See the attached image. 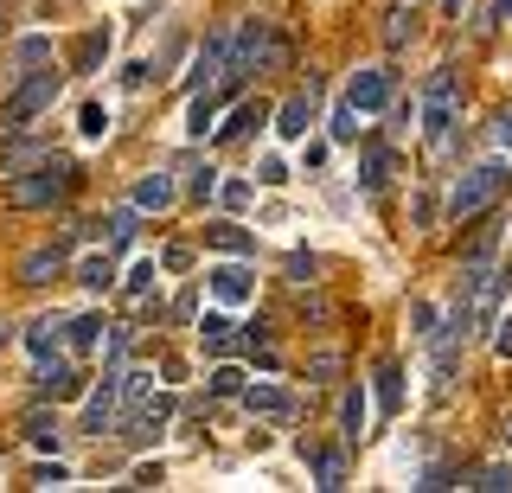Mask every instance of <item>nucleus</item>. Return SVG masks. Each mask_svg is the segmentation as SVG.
Wrapping results in <instances>:
<instances>
[{
	"mask_svg": "<svg viewBox=\"0 0 512 493\" xmlns=\"http://www.w3.org/2000/svg\"><path fill=\"white\" fill-rule=\"evenodd\" d=\"M506 180H512V173H506L500 161H480V167H468L455 186H448V218H455V225H468V218H480L493 199L506 193Z\"/></svg>",
	"mask_w": 512,
	"mask_h": 493,
	"instance_id": "20e7f679",
	"label": "nucleus"
},
{
	"mask_svg": "<svg viewBox=\"0 0 512 493\" xmlns=\"http://www.w3.org/2000/svg\"><path fill=\"white\" fill-rule=\"evenodd\" d=\"M410 33H416V13H410V7H391V13H384V45H391V52H397Z\"/></svg>",
	"mask_w": 512,
	"mask_h": 493,
	"instance_id": "c85d7f7f",
	"label": "nucleus"
},
{
	"mask_svg": "<svg viewBox=\"0 0 512 493\" xmlns=\"http://www.w3.org/2000/svg\"><path fill=\"white\" fill-rule=\"evenodd\" d=\"M77 282H84V289H116V250H96V257H84L77 263Z\"/></svg>",
	"mask_w": 512,
	"mask_h": 493,
	"instance_id": "412c9836",
	"label": "nucleus"
},
{
	"mask_svg": "<svg viewBox=\"0 0 512 493\" xmlns=\"http://www.w3.org/2000/svg\"><path fill=\"white\" fill-rule=\"evenodd\" d=\"M493 346H500V353L512 359V321H500V333H493Z\"/></svg>",
	"mask_w": 512,
	"mask_h": 493,
	"instance_id": "de8ad7c7",
	"label": "nucleus"
},
{
	"mask_svg": "<svg viewBox=\"0 0 512 493\" xmlns=\"http://www.w3.org/2000/svg\"><path fill=\"white\" fill-rule=\"evenodd\" d=\"M167 314H173V321H199V301H192V295H180V301H173Z\"/></svg>",
	"mask_w": 512,
	"mask_h": 493,
	"instance_id": "a18cd8bd",
	"label": "nucleus"
},
{
	"mask_svg": "<svg viewBox=\"0 0 512 493\" xmlns=\"http://www.w3.org/2000/svg\"><path fill=\"white\" fill-rule=\"evenodd\" d=\"M186 263H192L186 244H167V250H160V269H186Z\"/></svg>",
	"mask_w": 512,
	"mask_h": 493,
	"instance_id": "37998d69",
	"label": "nucleus"
},
{
	"mask_svg": "<svg viewBox=\"0 0 512 493\" xmlns=\"http://www.w3.org/2000/svg\"><path fill=\"white\" fill-rule=\"evenodd\" d=\"M58 276H71V237H58V244H39V250H26L20 257V289H45V282H58Z\"/></svg>",
	"mask_w": 512,
	"mask_h": 493,
	"instance_id": "0eeeda50",
	"label": "nucleus"
},
{
	"mask_svg": "<svg viewBox=\"0 0 512 493\" xmlns=\"http://www.w3.org/2000/svg\"><path fill=\"white\" fill-rule=\"evenodd\" d=\"M333 141H359V109H352V103L333 109Z\"/></svg>",
	"mask_w": 512,
	"mask_h": 493,
	"instance_id": "72a5a7b5",
	"label": "nucleus"
},
{
	"mask_svg": "<svg viewBox=\"0 0 512 493\" xmlns=\"http://www.w3.org/2000/svg\"><path fill=\"white\" fill-rule=\"evenodd\" d=\"M410 321H416V333H423V340H436V308H429V301H416Z\"/></svg>",
	"mask_w": 512,
	"mask_h": 493,
	"instance_id": "ea45409f",
	"label": "nucleus"
},
{
	"mask_svg": "<svg viewBox=\"0 0 512 493\" xmlns=\"http://www.w3.org/2000/svg\"><path fill=\"white\" fill-rule=\"evenodd\" d=\"M244 410L263 423H295L301 417V397L282 391V385H244Z\"/></svg>",
	"mask_w": 512,
	"mask_h": 493,
	"instance_id": "9b49d317",
	"label": "nucleus"
},
{
	"mask_svg": "<svg viewBox=\"0 0 512 493\" xmlns=\"http://www.w3.org/2000/svg\"><path fill=\"white\" fill-rule=\"evenodd\" d=\"M333 372H340V353H314L308 359V378H314V385H327Z\"/></svg>",
	"mask_w": 512,
	"mask_h": 493,
	"instance_id": "e433bc0d",
	"label": "nucleus"
},
{
	"mask_svg": "<svg viewBox=\"0 0 512 493\" xmlns=\"http://www.w3.org/2000/svg\"><path fill=\"white\" fill-rule=\"evenodd\" d=\"M391 186V148H365L359 154V193H384Z\"/></svg>",
	"mask_w": 512,
	"mask_h": 493,
	"instance_id": "aec40b11",
	"label": "nucleus"
},
{
	"mask_svg": "<svg viewBox=\"0 0 512 493\" xmlns=\"http://www.w3.org/2000/svg\"><path fill=\"white\" fill-rule=\"evenodd\" d=\"M256 122H269V103H237V116L224 122V129H212V141H244Z\"/></svg>",
	"mask_w": 512,
	"mask_h": 493,
	"instance_id": "5701e85b",
	"label": "nucleus"
},
{
	"mask_svg": "<svg viewBox=\"0 0 512 493\" xmlns=\"http://www.w3.org/2000/svg\"><path fill=\"white\" fill-rule=\"evenodd\" d=\"M45 58H52V39H20V45H13V65H20V77L39 71Z\"/></svg>",
	"mask_w": 512,
	"mask_h": 493,
	"instance_id": "cd10ccee",
	"label": "nucleus"
},
{
	"mask_svg": "<svg viewBox=\"0 0 512 493\" xmlns=\"http://www.w3.org/2000/svg\"><path fill=\"white\" fill-rule=\"evenodd\" d=\"M128 487H160V461H141V468L128 474Z\"/></svg>",
	"mask_w": 512,
	"mask_h": 493,
	"instance_id": "79ce46f5",
	"label": "nucleus"
},
{
	"mask_svg": "<svg viewBox=\"0 0 512 493\" xmlns=\"http://www.w3.org/2000/svg\"><path fill=\"white\" fill-rule=\"evenodd\" d=\"M103 58H109V26H96V33H84V39H77V52H71V71H96V65H103Z\"/></svg>",
	"mask_w": 512,
	"mask_h": 493,
	"instance_id": "4be33fe9",
	"label": "nucleus"
},
{
	"mask_svg": "<svg viewBox=\"0 0 512 493\" xmlns=\"http://www.w3.org/2000/svg\"><path fill=\"white\" fill-rule=\"evenodd\" d=\"M7 346H13V321H0V353H7Z\"/></svg>",
	"mask_w": 512,
	"mask_h": 493,
	"instance_id": "3c124183",
	"label": "nucleus"
},
{
	"mask_svg": "<svg viewBox=\"0 0 512 493\" xmlns=\"http://www.w3.org/2000/svg\"><path fill=\"white\" fill-rule=\"evenodd\" d=\"M7 26H13V0H0V39H7Z\"/></svg>",
	"mask_w": 512,
	"mask_h": 493,
	"instance_id": "09e8293b",
	"label": "nucleus"
},
{
	"mask_svg": "<svg viewBox=\"0 0 512 493\" xmlns=\"http://www.w3.org/2000/svg\"><path fill=\"white\" fill-rule=\"evenodd\" d=\"M288 65V39L276 33V20H237L231 33V71L237 77H263Z\"/></svg>",
	"mask_w": 512,
	"mask_h": 493,
	"instance_id": "7ed1b4c3",
	"label": "nucleus"
},
{
	"mask_svg": "<svg viewBox=\"0 0 512 493\" xmlns=\"http://www.w3.org/2000/svg\"><path fill=\"white\" fill-rule=\"evenodd\" d=\"M397 404H404V372H397V365L384 359V365H378V410H384V417H391Z\"/></svg>",
	"mask_w": 512,
	"mask_h": 493,
	"instance_id": "a878e982",
	"label": "nucleus"
},
{
	"mask_svg": "<svg viewBox=\"0 0 512 493\" xmlns=\"http://www.w3.org/2000/svg\"><path fill=\"white\" fill-rule=\"evenodd\" d=\"M314 122H320V77H308V90H301V97H288V103L276 109V135H282V141H308Z\"/></svg>",
	"mask_w": 512,
	"mask_h": 493,
	"instance_id": "1a4fd4ad",
	"label": "nucleus"
},
{
	"mask_svg": "<svg viewBox=\"0 0 512 493\" xmlns=\"http://www.w3.org/2000/svg\"><path fill=\"white\" fill-rule=\"evenodd\" d=\"M391 97H397V71H391V65H365V71H352L346 103L359 109V116H378V109H391Z\"/></svg>",
	"mask_w": 512,
	"mask_h": 493,
	"instance_id": "423d86ee",
	"label": "nucleus"
},
{
	"mask_svg": "<svg viewBox=\"0 0 512 493\" xmlns=\"http://www.w3.org/2000/svg\"><path fill=\"white\" fill-rule=\"evenodd\" d=\"M493 148H512V109H500V122H493Z\"/></svg>",
	"mask_w": 512,
	"mask_h": 493,
	"instance_id": "c03bdc74",
	"label": "nucleus"
},
{
	"mask_svg": "<svg viewBox=\"0 0 512 493\" xmlns=\"http://www.w3.org/2000/svg\"><path fill=\"white\" fill-rule=\"evenodd\" d=\"M148 289H154V263H141L135 276H128V295H135V301H148Z\"/></svg>",
	"mask_w": 512,
	"mask_h": 493,
	"instance_id": "a19ab883",
	"label": "nucleus"
},
{
	"mask_svg": "<svg viewBox=\"0 0 512 493\" xmlns=\"http://www.w3.org/2000/svg\"><path fill=\"white\" fill-rule=\"evenodd\" d=\"M173 199H180L173 173H141V180H135V212H167Z\"/></svg>",
	"mask_w": 512,
	"mask_h": 493,
	"instance_id": "f3484780",
	"label": "nucleus"
},
{
	"mask_svg": "<svg viewBox=\"0 0 512 493\" xmlns=\"http://www.w3.org/2000/svg\"><path fill=\"white\" fill-rule=\"evenodd\" d=\"M116 410H122V372L103 378V391L84 397V429L90 436H103V429H116Z\"/></svg>",
	"mask_w": 512,
	"mask_h": 493,
	"instance_id": "f8f14e48",
	"label": "nucleus"
},
{
	"mask_svg": "<svg viewBox=\"0 0 512 493\" xmlns=\"http://www.w3.org/2000/svg\"><path fill=\"white\" fill-rule=\"evenodd\" d=\"M455 122H461V84H455V65H442L423 84V135H429V148H448Z\"/></svg>",
	"mask_w": 512,
	"mask_h": 493,
	"instance_id": "39448f33",
	"label": "nucleus"
},
{
	"mask_svg": "<svg viewBox=\"0 0 512 493\" xmlns=\"http://www.w3.org/2000/svg\"><path fill=\"white\" fill-rule=\"evenodd\" d=\"M500 442H506V449H512V417H506V423H500Z\"/></svg>",
	"mask_w": 512,
	"mask_h": 493,
	"instance_id": "603ef678",
	"label": "nucleus"
},
{
	"mask_svg": "<svg viewBox=\"0 0 512 493\" xmlns=\"http://www.w3.org/2000/svg\"><path fill=\"white\" fill-rule=\"evenodd\" d=\"M301 461H314V487H327V493L346 487V455L340 449H308V442H301Z\"/></svg>",
	"mask_w": 512,
	"mask_h": 493,
	"instance_id": "a211bd4d",
	"label": "nucleus"
},
{
	"mask_svg": "<svg viewBox=\"0 0 512 493\" xmlns=\"http://www.w3.org/2000/svg\"><path fill=\"white\" fill-rule=\"evenodd\" d=\"M103 225H109V231H103V250H128V244H135V231H141V225H135V205H116Z\"/></svg>",
	"mask_w": 512,
	"mask_h": 493,
	"instance_id": "393cba45",
	"label": "nucleus"
},
{
	"mask_svg": "<svg viewBox=\"0 0 512 493\" xmlns=\"http://www.w3.org/2000/svg\"><path fill=\"white\" fill-rule=\"evenodd\" d=\"M212 295L224 301V308H244V301L256 295V276L244 269V257H231V263H218V269H212Z\"/></svg>",
	"mask_w": 512,
	"mask_h": 493,
	"instance_id": "ddd939ff",
	"label": "nucleus"
},
{
	"mask_svg": "<svg viewBox=\"0 0 512 493\" xmlns=\"http://www.w3.org/2000/svg\"><path fill=\"white\" fill-rule=\"evenodd\" d=\"M103 314H77V321H64V346H77V353H90V346H103Z\"/></svg>",
	"mask_w": 512,
	"mask_h": 493,
	"instance_id": "b1692460",
	"label": "nucleus"
},
{
	"mask_svg": "<svg viewBox=\"0 0 512 493\" xmlns=\"http://www.w3.org/2000/svg\"><path fill=\"white\" fill-rule=\"evenodd\" d=\"M199 340H205V353H212V359H231L237 346H244V333H237L231 314H199Z\"/></svg>",
	"mask_w": 512,
	"mask_h": 493,
	"instance_id": "2eb2a0df",
	"label": "nucleus"
},
{
	"mask_svg": "<svg viewBox=\"0 0 512 493\" xmlns=\"http://www.w3.org/2000/svg\"><path fill=\"white\" fill-rule=\"evenodd\" d=\"M301 167H327V141H308V148H301Z\"/></svg>",
	"mask_w": 512,
	"mask_h": 493,
	"instance_id": "49530a36",
	"label": "nucleus"
},
{
	"mask_svg": "<svg viewBox=\"0 0 512 493\" xmlns=\"http://www.w3.org/2000/svg\"><path fill=\"white\" fill-rule=\"evenodd\" d=\"M77 180H84V167L71 161V154H39L32 167H20L7 180V205L13 212H52L77 193Z\"/></svg>",
	"mask_w": 512,
	"mask_h": 493,
	"instance_id": "f257e3e1",
	"label": "nucleus"
},
{
	"mask_svg": "<svg viewBox=\"0 0 512 493\" xmlns=\"http://www.w3.org/2000/svg\"><path fill=\"white\" fill-rule=\"evenodd\" d=\"M212 397H244V372H237V365H212Z\"/></svg>",
	"mask_w": 512,
	"mask_h": 493,
	"instance_id": "c756f323",
	"label": "nucleus"
},
{
	"mask_svg": "<svg viewBox=\"0 0 512 493\" xmlns=\"http://www.w3.org/2000/svg\"><path fill=\"white\" fill-rule=\"evenodd\" d=\"M218 199H224V212H244V205H250V180H224Z\"/></svg>",
	"mask_w": 512,
	"mask_h": 493,
	"instance_id": "f704fd0d",
	"label": "nucleus"
},
{
	"mask_svg": "<svg viewBox=\"0 0 512 493\" xmlns=\"http://www.w3.org/2000/svg\"><path fill=\"white\" fill-rule=\"evenodd\" d=\"M167 423H173V397L167 391H160V397H135V404H128V417H122V436L135 442V449H148Z\"/></svg>",
	"mask_w": 512,
	"mask_h": 493,
	"instance_id": "6e6552de",
	"label": "nucleus"
},
{
	"mask_svg": "<svg viewBox=\"0 0 512 493\" xmlns=\"http://www.w3.org/2000/svg\"><path fill=\"white\" fill-rule=\"evenodd\" d=\"M26 346H32V359H58V346H64V314H39V321L26 327Z\"/></svg>",
	"mask_w": 512,
	"mask_h": 493,
	"instance_id": "6ab92c4d",
	"label": "nucleus"
},
{
	"mask_svg": "<svg viewBox=\"0 0 512 493\" xmlns=\"http://www.w3.org/2000/svg\"><path fill=\"white\" fill-rule=\"evenodd\" d=\"M231 77V33H212L199 45V58H192V71H186V90H212Z\"/></svg>",
	"mask_w": 512,
	"mask_h": 493,
	"instance_id": "9d476101",
	"label": "nucleus"
},
{
	"mask_svg": "<svg viewBox=\"0 0 512 493\" xmlns=\"http://www.w3.org/2000/svg\"><path fill=\"white\" fill-rule=\"evenodd\" d=\"M77 129H84L90 141H103V129H109V109H103V103H84V122H77Z\"/></svg>",
	"mask_w": 512,
	"mask_h": 493,
	"instance_id": "c9c22d12",
	"label": "nucleus"
},
{
	"mask_svg": "<svg viewBox=\"0 0 512 493\" xmlns=\"http://www.w3.org/2000/svg\"><path fill=\"white\" fill-rule=\"evenodd\" d=\"M493 20H512V0H493Z\"/></svg>",
	"mask_w": 512,
	"mask_h": 493,
	"instance_id": "8fccbe9b",
	"label": "nucleus"
},
{
	"mask_svg": "<svg viewBox=\"0 0 512 493\" xmlns=\"http://www.w3.org/2000/svg\"><path fill=\"white\" fill-rule=\"evenodd\" d=\"M340 423H346V442H359V436H365V391H346Z\"/></svg>",
	"mask_w": 512,
	"mask_h": 493,
	"instance_id": "7c9ffc66",
	"label": "nucleus"
},
{
	"mask_svg": "<svg viewBox=\"0 0 512 493\" xmlns=\"http://www.w3.org/2000/svg\"><path fill=\"white\" fill-rule=\"evenodd\" d=\"M256 180H263V186H288V161H282V154H269V161L256 167Z\"/></svg>",
	"mask_w": 512,
	"mask_h": 493,
	"instance_id": "4c0bfd02",
	"label": "nucleus"
},
{
	"mask_svg": "<svg viewBox=\"0 0 512 493\" xmlns=\"http://www.w3.org/2000/svg\"><path fill=\"white\" fill-rule=\"evenodd\" d=\"M205 250H218V257H256V231L237 225V218H218V225H205Z\"/></svg>",
	"mask_w": 512,
	"mask_h": 493,
	"instance_id": "4468645a",
	"label": "nucleus"
},
{
	"mask_svg": "<svg viewBox=\"0 0 512 493\" xmlns=\"http://www.w3.org/2000/svg\"><path fill=\"white\" fill-rule=\"evenodd\" d=\"M20 436L32 442V449H52L58 455V442H64V429H58V410H45V404H32L26 417H20Z\"/></svg>",
	"mask_w": 512,
	"mask_h": 493,
	"instance_id": "dca6fc26",
	"label": "nucleus"
},
{
	"mask_svg": "<svg viewBox=\"0 0 512 493\" xmlns=\"http://www.w3.org/2000/svg\"><path fill=\"white\" fill-rule=\"evenodd\" d=\"M64 481H71V468H64V461H45V468L32 474V487H64Z\"/></svg>",
	"mask_w": 512,
	"mask_h": 493,
	"instance_id": "58836bf2",
	"label": "nucleus"
},
{
	"mask_svg": "<svg viewBox=\"0 0 512 493\" xmlns=\"http://www.w3.org/2000/svg\"><path fill=\"white\" fill-rule=\"evenodd\" d=\"M314 276H320V257L314 250H295V257H288V282L301 289V282H314Z\"/></svg>",
	"mask_w": 512,
	"mask_h": 493,
	"instance_id": "2f4dec72",
	"label": "nucleus"
},
{
	"mask_svg": "<svg viewBox=\"0 0 512 493\" xmlns=\"http://www.w3.org/2000/svg\"><path fill=\"white\" fill-rule=\"evenodd\" d=\"M186 193H192V199H199V205H205V199H212V193H218V167H192V180H186Z\"/></svg>",
	"mask_w": 512,
	"mask_h": 493,
	"instance_id": "473e14b6",
	"label": "nucleus"
},
{
	"mask_svg": "<svg viewBox=\"0 0 512 493\" xmlns=\"http://www.w3.org/2000/svg\"><path fill=\"white\" fill-rule=\"evenodd\" d=\"M442 7H448V13H461V0H442Z\"/></svg>",
	"mask_w": 512,
	"mask_h": 493,
	"instance_id": "864d4df0",
	"label": "nucleus"
},
{
	"mask_svg": "<svg viewBox=\"0 0 512 493\" xmlns=\"http://www.w3.org/2000/svg\"><path fill=\"white\" fill-rule=\"evenodd\" d=\"M58 97H64V77L58 71H26L20 84L7 90V103H0V141H7V135H26L39 116H52Z\"/></svg>",
	"mask_w": 512,
	"mask_h": 493,
	"instance_id": "f03ea898",
	"label": "nucleus"
},
{
	"mask_svg": "<svg viewBox=\"0 0 512 493\" xmlns=\"http://www.w3.org/2000/svg\"><path fill=\"white\" fill-rule=\"evenodd\" d=\"M461 487H474V493H512V468H506V461H493V468H480L474 481H461Z\"/></svg>",
	"mask_w": 512,
	"mask_h": 493,
	"instance_id": "bb28decb",
	"label": "nucleus"
}]
</instances>
